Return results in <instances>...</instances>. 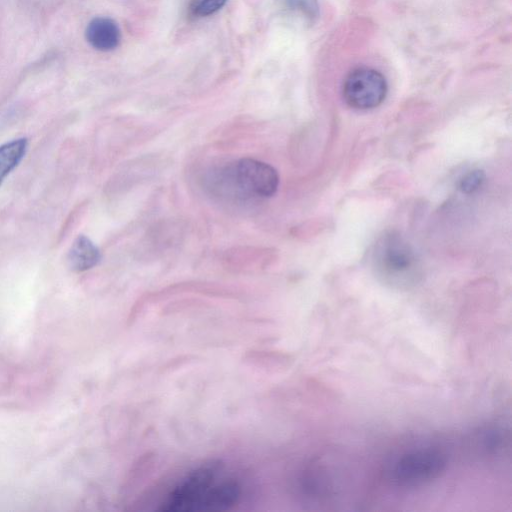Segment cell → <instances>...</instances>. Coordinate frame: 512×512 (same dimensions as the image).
Returning <instances> with one entry per match:
<instances>
[{
    "label": "cell",
    "mask_w": 512,
    "mask_h": 512,
    "mask_svg": "<svg viewBox=\"0 0 512 512\" xmlns=\"http://www.w3.org/2000/svg\"><path fill=\"white\" fill-rule=\"evenodd\" d=\"M224 466L211 461L190 471L169 493L162 511H224L234 506L241 494L237 480L223 475Z\"/></svg>",
    "instance_id": "cell-1"
},
{
    "label": "cell",
    "mask_w": 512,
    "mask_h": 512,
    "mask_svg": "<svg viewBox=\"0 0 512 512\" xmlns=\"http://www.w3.org/2000/svg\"><path fill=\"white\" fill-rule=\"evenodd\" d=\"M229 185L238 200L272 197L279 187V174L270 164L244 157L226 165Z\"/></svg>",
    "instance_id": "cell-2"
},
{
    "label": "cell",
    "mask_w": 512,
    "mask_h": 512,
    "mask_svg": "<svg viewBox=\"0 0 512 512\" xmlns=\"http://www.w3.org/2000/svg\"><path fill=\"white\" fill-rule=\"evenodd\" d=\"M377 272L392 281H407L418 273L419 260L411 245L397 232L379 238L373 251Z\"/></svg>",
    "instance_id": "cell-3"
},
{
    "label": "cell",
    "mask_w": 512,
    "mask_h": 512,
    "mask_svg": "<svg viewBox=\"0 0 512 512\" xmlns=\"http://www.w3.org/2000/svg\"><path fill=\"white\" fill-rule=\"evenodd\" d=\"M385 77L377 70L360 67L351 71L344 80L342 93L348 106L356 110H369L379 106L387 95Z\"/></svg>",
    "instance_id": "cell-4"
},
{
    "label": "cell",
    "mask_w": 512,
    "mask_h": 512,
    "mask_svg": "<svg viewBox=\"0 0 512 512\" xmlns=\"http://www.w3.org/2000/svg\"><path fill=\"white\" fill-rule=\"evenodd\" d=\"M446 458L431 449L418 450L402 456L393 469V479L399 485H421L437 478L445 469Z\"/></svg>",
    "instance_id": "cell-5"
},
{
    "label": "cell",
    "mask_w": 512,
    "mask_h": 512,
    "mask_svg": "<svg viewBox=\"0 0 512 512\" xmlns=\"http://www.w3.org/2000/svg\"><path fill=\"white\" fill-rule=\"evenodd\" d=\"M276 259L275 249L262 246H234L226 249L222 254L223 266L235 273L263 271L274 264Z\"/></svg>",
    "instance_id": "cell-6"
},
{
    "label": "cell",
    "mask_w": 512,
    "mask_h": 512,
    "mask_svg": "<svg viewBox=\"0 0 512 512\" xmlns=\"http://www.w3.org/2000/svg\"><path fill=\"white\" fill-rule=\"evenodd\" d=\"M87 42L96 50L108 52L116 49L121 41L118 24L108 17H95L85 30Z\"/></svg>",
    "instance_id": "cell-7"
},
{
    "label": "cell",
    "mask_w": 512,
    "mask_h": 512,
    "mask_svg": "<svg viewBox=\"0 0 512 512\" xmlns=\"http://www.w3.org/2000/svg\"><path fill=\"white\" fill-rule=\"evenodd\" d=\"M101 260L99 248L85 235H78L72 243L67 261L70 268L83 272L95 267Z\"/></svg>",
    "instance_id": "cell-8"
},
{
    "label": "cell",
    "mask_w": 512,
    "mask_h": 512,
    "mask_svg": "<svg viewBox=\"0 0 512 512\" xmlns=\"http://www.w3.org/2000/svg\"><path fill=\"white\" fill-rule=\"evenodd\" d=\"M28 147V139L17 138L0 146V185L21 162Z\"/></svg>",
    "instance_id": "cell-9"
},
{
    "label": "cell",
    "mask_w": 512,
    "mask_h": 512,
    "mask_svg": "<svg viewBox=\"0 0 512 512\" xmlns=\"http://www.w3.org/2000/svg\"><path fill=\"white\" fill-rule=\"evenodd\" d=\"M285 9L300 15L306 22L314 23L319 16L318 0H280Z\"/></svg>",
    "instance_id": "cell-10"
},
{
    "label": "cell",
    "mask_w": 512,
    "mask_h": 512,
    "mask_svg": "<svg viewBox=\"0 0 512 512\" xmlns=\"http://www.w3.org/2000/svg\"><path fill=\"white\" fill-rule=\"evenodd\" d=\"M485 175L481 170H473L468 172L463 176L460 180V190L464 193H472L479 189V187L484 182Z\"/></svg>",
    "instance_id": "cell-11"
},
{
    "label": "cell",
    "mask_w": 512,
    "mask_h": 512,
    "mask_svg": "<svg viewBox=\"0 0 512 512\" xmlns=\"http://www.w3.org/2000/svg\"><path fill=\"white\" fill-rule=\"evenodd\" d=\"M228 0H199L192 10L197 16H209L220 10Z\"/></svg>",
    "instance_id": "cell-12"
}]
</instances>
